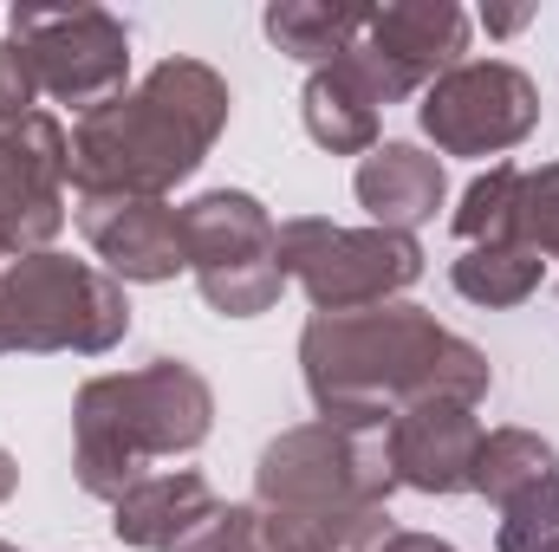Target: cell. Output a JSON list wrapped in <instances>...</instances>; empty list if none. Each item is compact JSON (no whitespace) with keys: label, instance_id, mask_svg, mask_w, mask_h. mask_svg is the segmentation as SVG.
I'll use <instances>...</instances> for the list:
<instances>
[{"label":"cell","instance_id":"obj_1","mask_svg":"<svg viewBox=\"0 0 559 552\" xmlns=\"http://www.w3.org/2000/svg\"><path fill=\"white\" fill-rule=\"evenodd\" d=\"M299 364L319 416L332 422H391L411 404H481L488 358L442 332L423 305H365V312H312L299 332Z\"/></svg>","mask_w":559,"mask_h":552},{"label":"cell","instance_id":"obj_2","mask_svg":"<svg viewBox=\"0 0 559 552\" xmlns=\"http://www.w3.org/2000/svg\"><path fill=\"white\" fill-rule=\"evenodd\" d=\"M228 79L202 59H163L143 85L72 124V189L79 195H150L163 202L228 131Z\"/></svg>","mask_w":559,"mask_h":552},{"label":"cell","instance_id":"obj_3","mask_svg":"<svg viewBox=\"0 0 559 552\" xmlns=\"http://www.w3.org/2000/svg\"><path fill=\"white\" fill-rule=\"evenodd\" d=\"M215 397L195 364L150 358L143 371L92 377L72 404V468L92 501H124L156 455H189L209 442Z\"/></svg>","mask_w":559,"mask_h":552},{"label":"cell","instance_id":"obj_4","mask_svg":"<svg viewBox=\"0 0 559 552\" xmlns=\"http://www.w3.org/2000/svg\"><path fill=\"white\" fill-rule=\"evenodd\" d=\"M391 422H299L261 448L254 468V507L274 520H332V514H365L384 507L397 488L391 468Z\"/></svg>","mask_w":559,"mask_h":552},{"label":"cell","instance_id":"obj_5","mask_svg":"<svg viewBox=\"0 0 559 552\" xmlns=\"http://www.w3.org/2000/svg\"><path fill=\"white\" fill-rule=\"evenodd\" d=\"M131 332L124 279L72 254H20L0 267V358L7 351H79L98 358Z\"/></svg>","mask_w":559,"mask_h":552},{"label":"cell","instance_id":"obj_6","mask_svg":"<svg viewBox=\"0 0 559 552\" xmlns=\"http://www.w3.org/2000/svg\"><path fill=\"white\" fill-rule=\"evenodd\" d=\"M280 274L299 279L312 312H365L391 305L404 286L423 279L417 235L391 228H338L325 215L280 221Z\"/></svg>","mask_w":559,"mask_h":552},{"label":"cell","instance_id":"obj_7","mask_svg":"<svg viewBox=\"0 0 559 552\" xmlns=\"http://www.w3.org/2000/svg\"><path fill=\"white\" fill-rule=\"evenodd\" d=\"M182 248L202 299L222 319H254L267 312L286 274H280V221L248 189H209L182 208Z\"/></svg>","mask_w":559,"mask_h":552},{"label":"cell","instance_id":"obj_8","mask_svg":"<svg viewBox=\"0 0 559 552\" xmlns=\"http://www.w3.org/2000/svg\"><path fill=\"white\" fill-rule=\"evenodd\" d=\"M7 33L20 39V52L39 79V98L79 105V118H85L124 92L131 33L105 7H20L7 20Z\"/></svg>","mask_w":559,"mask_h":552},{"label":"cell","instance_id":"obj_9","mask_svg":"<svg viewBox=\"0 0 559 552\" xmlns=\"http://www.w3.org/2000/svg\"><path fill=\"white\" fill-rule=\"evenodd\" d=\"M417 118L442 156H501L540 124V92L508 59H462L423 92Z\"/></svg>","mask_w":559,"mask_h":552},{"label":"cell","instance_id":"obj_10","mask_svg":"<svg viewBox=\"0 0 559 552\" xmlns=\"http://www.w3.org/2000/svg\"><path fill=\"white\" fill-rule=\"evenodd\" d=\"M468 52V13L449 0H417V7H371L365 33L345 46V65L378 105H397L411 92H429L449 65Z\"/></svg>","mask_w":559,"mask_h":552},{"label":"cell","instance_id":"obj_11","mask_svg":"<svg viewBox=\"0 0 559 552\" xmlns=\"http://www.w3.org/2000/svg\"><path fill=\"white\" fill-rule=\"evenodd\" d=\"M66 182H72V137L59 118L33 111L26 124L0 131V261L46 254L66 228Z\"/></svg>","mask_w":559,"mask_h":552},{"label":"cell","instance_id":"obj_12","mask_svg":"<svg viewBox=\"0 0 559 552\" xmlns=\"http://www.w3.org/2000/svg\"><path fill=\"white\" fill-rule=\"evenodd\" d=\"M501 507V552H547L559 540V455L534 429H495L475 455V488Z\"/></svg>","mask_w":559,"mask_h":552},{"label":"cell","instance_id":"obj_13","mask_svg":"<svg viewBox=\"0 0 559 552\" xmlns=\"http://www.w3.org/2000/svg\"><path fill=\"white\" fill-rule=\"evenodd\" d=\"M79 235L92 241V254L105 261L111 279H156L189 274V248H182V208L150 202V195H79Z\"/></svg>","mask_w":559,"mask_h":552},{"label":"cell","instance_id":"obj_14","mask_svg":"<svg viewBox=\"0 0 559 552\" xmlns=\"http://www.w3.org/2000/svg\"><path fill=\"white\" fill-rule=\"evenodd\" d=\"M391 442V468H397V488H417V494H468L475 488V455L488 442V429L475 422V404H411V410L391 416L384 429Z\"/></svg>","mask_w":559,"mask_h":552},{"label":"cell","instance_id":"obj_15","mask_svg":"<svg viewBox=\"0 0 559 552\" xmlns=\"http://www.w3.org/2000/svg\"><path fill=\"white\" fill-rule=\"evenodd\" d=\"M358 202L371 215V228H391V235H411L423 221H436L449 182H442V163L417 149V143H378L365 163H358Z\"/></svg>","mask_w":559,"mask_h":552},{"label":"cell","instance_id":"obj_16","mask_svg":"<svg viewBox=\"0 0 559 552\" xmlns=\"http://www.w3.org/2000/svg\"><path fill=\"white\" fill-rule=\"evenodd\" d=\"M215 507L209 481L195 468H169V475H143L138 488L111 507V527L124 547H143V552H169L202 514Z\"/></svg>","mask_w":559,"mask_h":552},{"label":"cell","instance_id":"obj_17","mask_svg":"<svg viewBox=\"0 0 559 552\" xmlns=\"http://www.w3.org/2000/svg\"><path fill=\"white\" fill-rule=\"evenodd\" d=\"M299 111H306L312 143L332 149V156H371V149H378V98H371L345 65H319V72L306 79Z\"/></svg>","mask_w":559,"mask_h":552},{"label":"cell","instance_id":"obj_18","mask_svg":"<svg viewBox=\"0 0 559 552\" xmlns=\"http://www.w3.org/2000/svg\"><path fill=\"white\" fill-rule=\"evenodd\" d=\"M365 13H371V7L280 0V7H267V39H274L280 52H293V59H306V65L319 72V65L345 59V46H352V39L365 33Z\"/></svg>","mask_w":559,"mask_h":552},{"label":"cell","instance_id":"obj_19","mask_svg":"<svg viewBox=\"0 0 559 552\" xmlns=\"http://www.w3.org/2000/svg\"><path fill=\"white\" fill-rule=\"evenodd\" d=\"M540 254H527V248H468L449 279H455V292L462 299H475V305H521L534 286H540Z\"/></svg>","mask_w":559,"mask_h":552},{"label":"cell","instance_id":"obj_20","mask_svg":"<svg viewBox=\"0 0 559 552\" xmlns=\"http://www.w3.org/2000/svg\"><path fill=\"white\" fill-rule=\"evenodd\" d=\"M514 195H521V169H514V163H501V169L475 176V182L462 189V208L449 215L455 241H462V248H508Z\"/></svg>","mask_w":559,"mask_h":552},{"label":"cell","instance_id":"obj_21","mask_svg":"<svg viewBox=\"0 0 559 552\" xmlns=\"http://www.w3.org/2000/svg\"><path fill=\"white\" fill-rule=\"evenodd\" d=\"M169 552H286V533L267 507H209Z\"/></svg>","mask_w":559,"mask_h":552},{"label":"cell","instance_id":"obj_22","mask_svg":"<svg viewBox=\"0 0 559 552\" xmlns=\"http://www.w3.org/2000/svg\"><path fill=\"white\" fill-rule=\"evenodd\" d=\"M508 248H527V254H540V261H559V163L521 169V195H514Z\"/></svg>","mask_w":559,"mask_h":552},{"label":"cell","instance_id":"obj_23","mask_svg":"<svg viewBox=\"0 0 559 552\" xmlns=\"http://www.w3.org/2000/svg\"><path fill=\"white\" fill-rule=\"evenodd\" d=\"M39 79H33V65H26V52H20V39L7 33L0 39V131H13V124H26L39 105Z\"/></svg>","mask_w":559,"mask_h":552},{"label":"cell","instance_id":"obj_24","mask_svg":"<svg viewBox=\"0 0 559 552\" xmlns=\"http://www.w3.org/2000/svg\"><path fill=\"white\" fill-rule=\"evenodd\" d=\"M384 552H455V547H442L436 533H391V540H384Z\"/></svg>","mask_w":559,"mask_h":552},{"label":"cell","instance_id":"obj_25","mask_svg":"<svg viewBox=\"0 0 559 552\" xmlns=\"http://www.w3.org/2000/svg\"><path fill=\"white\" fill-rule=\"evenodd\" d=\"M527 20H534L527 7H508V13H488V33H521Z\"/></svg>","mask_w":559,"mask_h":552},{"label":"cell","instance_id":"obj_26","mask_svg":"<svg viewBox=\"0 0 559 552\" xmlns=\"http://www.w3.org/2000/svg\"><path fill=\"white\" fill-rule=\"evenodd\" d=\"M13 481H20V468H13V455H7V448H0V501H7V494H13Z\"/></svg>","mask_w":559,"mask_h":552},{"label":"cell","instance_id":"obj_27","mask_svg":"<svg viewBox=\"0 0 559 552\" xmlns=\"http://www.w3.org/2000/svg\"><path fill=\"white\" fill-rule=\"evenodd\" d=\"M0 552H20V547H7V540H0Z\"/></svg>","mask_w":559,"mask_h":552},{"label":"cell","instance_id":"obj_28","mask_svg":"<svg viewBox=\"0 0 559 552\" xmlns=\"http://www.w3.org/2000/svg\"><path fill=\"white\" fill-rule=\"evenodd\" d=\"M547 552H559V540H554V547H547Z\"/></svg>","mask_w":559,"mask_h":552}]
</instances>
